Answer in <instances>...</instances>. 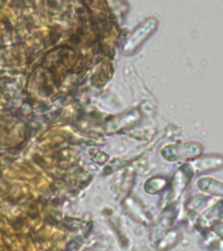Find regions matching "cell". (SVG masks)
Returning <instances> with one entry per match:
<instances>
[{
  "instance_id": "1",
  "label": "cell",
  "mask_w": 223,
  "mask_h": 251,
  "mask_svg": "<svg viewBox=\"0 0 223 251\" xmlns=\"http://www.w3.org/2000/svg\"><path fill=\"white\" fill-rule=\"evenodd\" d=\"M203 154V145L199 141H178L164 145L160 149V156L167 162L187 164Z\"/></svg>"
},
{
  "instance_id": "2",
  "label": "cell",
  "mask_w": 223,
  "mask_h": 251,
  "mask_svg": "<svg viewBox=\"0 0 223 251\" xmlns=\"http://www.w3.org/2000/svg\"><path fill=\"white\" fill-rule=\"evenodd\" d=\"M193 178H195V176L192 174L187 164L180 165L179 168L175 170V173L172 174L171 178H170L168 188L164 192L163 208L167 207V205H171V204L180 203L184 192L187 191V188L192 183Z\"/></svg>"
},
{
  "instance_id": "3",
  "label": "cell",
  "mask_w": 223,
  "mask_h": 251,
  "mask_svg": "<svg viewBox=\"0 0 223 251\" xmlns=\"http://www.w3.org/2000/svg\"><path fill=\"white\" fill-rule=\"evenodd\" d=\"M159 26V21L156 17H148L144 21H141L137 25L131 34L128 35V38L125 41L124 46H123V51L125 55H132L136 51H138L141 47L144 46V43L152 37L156 31Z\"/></svg>"
},
{
  "instance_id": "4",
  "label": "cell",
  "mask_w": 223,
  "mask_h": 251,
  "mask_svg": "<svg viewBox=\"0 0 223 251\" xmlns=\"http://www.w3.org/2000/svg\"><path fill=\"white\" fill-rule=\"evenodd\" d=\"M180 216H181V204L180 203L171 204V205L162 208L158 217L154 220L152 231H150V239L153 242L156 243L164 233H167L172 227H175Z\"/></svg>"
},
{
  "instance_id": "5",
  "label": "cell",
  "mask_w": 223,
  "mask_h": 251,
  "mask_svg": "<svg viewBox=\"0 0 223 251\" xmlns=\"http://www.w3.org/2000/svg\"><path fill=\"white\" fill-rule=\"evenodd\" d=\"M221 221H223V200L214 199L201 212L196 221L195 229L205 235Z\"/></svg>"
},
{
  "instance_id": "6",
  "label": "cell",
  "mask_w": 223,
  "mask_h": 251,
  "mask_svg": "<svg viewBox=\"0 0 223 251\" xmlns=\"http://www.w3.org/2000/svg\"><path fill=\"white\" fill-rule=\"evenodd\" d=\"M187 166L195 176H206L207 173L218 172L223 169V154L219 153H209L201 154L195 160L187 162Z\"/></svg>"
},
{
  "instance_id": "7",
  "label": "cell",
  "mask_w": 223,
  "mask_h": 251,
  "mask_svg": "<svg viewBox=\"0 0 223 251\" xmlns=\"http://www.w3.org/2000/svg\"><path fill=\"white\" fill-rule=\"evenodd\" d=\"M196 188L203 195L209 196L210 199L223 200V180L210 176H199L196 179Z\"/></svg>"
},
{
  "instance_id": "8",
  "label": "cell",
  "mask_w": 223,
  "mask_h": 251,
  "mask_svg": "<svg viewBox=\"0 0 223 251\" xmlns=\"http://www.w3.org/2000/svg\"><path fill=\"white\" fill-rule=\"evenodd\" d=\"M183 237V233L180 230V227L175 226L172 227L171 230H168L167 233H164L162 237H160L156 243H154V246H156V251H170L172 250L174 247L180 242V239Z\"/></svg>"
},
{
  "instance_id": "9",
  "label": "cell",
  "mask_w": 223,
  "mask_h": 251,
  "mask_svg": "<svg viewBox=\"0 0 223 251\" xmlns=\"http://www.w3.org/2000/svg\"><path fill=\"white\" fill-rule=\"evenodd\" d=\"M170 183V178L166 176H154L148 178L144 183V191L149 195H159L166 192Z\"/></svg>"
},
{
  "instance_id": "10",
  "label": "cell",
  "mask_w": 223,
  "mask_h": 251,
  "mask_svg": "<svg viewBox=\"0 0 223 251\" xmlns=\"http://www.w3.org/2000/svg\"><path fill=\"white\" fill-rule=\"evenodd\" d=\"M128 209L129 213L134 217V219L141 224H145V225H149V224H152V215L146 211V208L140 203V201H137V200H131L129 199L128 201Z\"/></svg>"
},
{
  "instance_id": "11",
  "label": "cell",
  "mask_w": 223,
  "mask_h": 251,
  "mask_svg": "<svg viewBox=\"0 0 223 251\" xmlns=\"http://www.w3.org/2000/svg\"><path fill=\"white\" fill-rule=\"evenodd\" d=\"M210 251H223V239H218V241L210 247Z\"/></svg>"
}]
</instances>
